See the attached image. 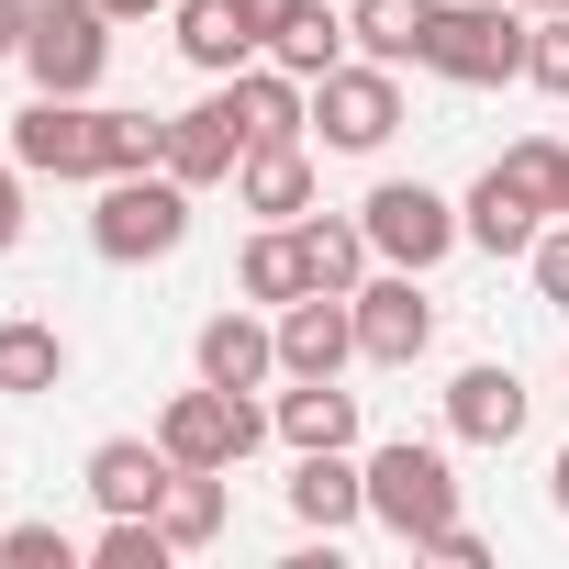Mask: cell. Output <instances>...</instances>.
I'll use <instances>...</instances> for the list:
<instances>
[{
  "mask_svg": "<svg viewBox=\"0 0 569 569\" xmlns=\"http://www.w3.org/2000/svg\"><path fill=\"white\" fill-rule=\"evenodd\" d=\"M525 34H536L525 0H436L425 68L458 79V90H502V79H525Z\"/></svg>",
  "mask_w": 569,
  "mask_h": 569,
  "instance_id": "1",
  "label": "cell"
},
{
  "mask_svg": "<svg viewBox=\"0 0 569 569\" xmlns=\"http://www.w3.org/2000/svg\"><path fill=\"white\" fill-rule=\"evenodd\" d=\"M90 246H101L112 268H146V257H179V246H190V179H168V168H123V179H101V212H90Z\"/></svg>",
  "mask_w": 569,
  "mask_h": 569,
  "instance_id": "2",
  "label": "cell"
},
{
  "mask_svg": "<svg viewBox=\"0 0 569 569\" xmlns=\"http://www.w3.org/2000/svg\"><path fill=\"white\" fill-rule=\"evenodd\" d=\"M23 68H34V90L90 101L101 68H112V12H101V0H34V23H23Z\"/></svg>",
  "mask_w": 569,
  "mask_h": 569,
  "instance_id": "3",
  "label": "cell"
},
{
  "mask_svg": "<svg viewBox=\"0 0 569 569\" xmlns=\"http://www.w3.org/2000/svg\"><path fill=\"white\" fill-rule=\"evenodd\" d=\"M369 513L402 536V547H425V536H447L458 525V469H447V447H380L369 458Z\"/></svg>",
  "mask_w": 569,
  "mask_h": 569,
  "instance_id": "4",
  "label": "cell"
},
{
  "mask_svg": "<svg viewBox=\"0 0 569 569\" xmlns=\"http://www.w3.org/2000/svg\"><path fill=\"white\" fill-rule=\"evenodd\" d=\"M313 134L336 146V157H380L391 134H402V68H325L313 79Z\"/></svg>",
  "mask_w": 569,
  "mask_h": 569,
  "instance_id": "5",
  "label": "cell"
},
{
  "mask_svg": "<svg viewBox=\"0 0 569 569\" xmlns=\"http://www.w3.org/2000/svg\"><path fill=\"white\" fill-rule=\"evenodd\" d=\"M358 223H369V246H380L391 268H413V279L469 234V223H458V201H447V190H425V179H380V190L358 201Z\"/></svg>",
  "mask_w": 569,
  "mask_h": 569,
  "instance_id": "6",
  "label": "cell"
},
{
  "mask_svg": "<svg viewBox=\"0 0 569 569\" xmlns=\"http://www.w3.org/2000/svg\"><path fill=\"white\" fill-rule=\"evenodd\" d=\"M257 436H268V413H257L246 391H212V380H201V391H179V402L157 413V447H168L179 469H234Z\"/></svg>",
  "mask_w": 569,
  "mask_h": 569,
  "instance_id": "7",
  "label": "cell"
},
{
  "mask_svg": "<svg viewBox=\"0 0 569 569\" xmlns=\"http://www.w3.org/2000/svg\"><path fill=\"white\" fill-rule=\"evenodd\" d=\"M12 168H23V179H101V112L34 90V101L12 112Z\"/></svg>",
  "mask_w": 569,
  "mask_h": 569,
  "instance_id": "8",
  "label": "cell"
},
{
  "mask_svg": "<svg viewBox=\"0 0 569 569\" xmlns=\"http://www.w3.org/2000/svg\"><path fill=\"white\" fill-rule=\"evenodd\" d=\"M358 358L369 369H413L425 347H436V302L413 291V268H391V279H358Z\"/></svg>",
  "mask_w": 569,
  "mask_h": 569,
  "instance_id": "9",
  "label": "cell"
},
{
  "mask_svg": "<svg viewBox=\"0 0 569 569\" xmlns=\"http://www.w3.org/2000/svg\"><path fill=\"white\" fill-rule=\"evenodd\" d=\"M347 358H358V302H347V291L279 302V380H336Z\"/></svg>",
  "mask_w": 569,
  "mask_h": 569,
  "instance_id": "10",
  "label": "cell"
},
{
  "mask_svg": "<svg viewBox=\"0 0 569 569\" xmlns=\"http://www.w3.org/2000/svg\"><path fill=\"white\" fill-rule=\"evenodd\" d=\"M223 101H234V123H246V146H302V134H313V79H291V68H279V57H268V68L246 57V68L223 79Z\"/></svg>",
  "mask_w": 569,
  "mask_h": 569,
  "instance_id": "11",
  "label": "cell"
},
{
  "mask_svg": "<svg viewBox=\"0 0 569 569\" xmlns=\"http://www.w3.org/2000/svg\"><path fill=\"white\" fill-rule=\"evenodd\" d=\"M447 436H458V447H513V436H525V380H513L502 358L458 369V380H447Z\"/></svg>",
  "mask_w": 569,
  "mask_h": 569,
  "instance_id": "12",
  "label": "cell"
},
{
  "mask_svg": "<svg viewBox=\"0 0 569 569\" xmlns=\"http://www.w3.org/2000/svg\"><path fill=\"white\" fill-rule=\"evenodd\" d=\"M234 168H246V123H234V101H190V112H168V179L212 190V179H234Z\"/></svg>",
  "mask_w": 569,
  "mask_h": 569,
  "instance_id": "13",
  "label": "cell"
},
{
  "mask_svg": "<svg viewBox=\"0 0 569 569\" xmlns=\"http://www.w3.org/2000/svg\"><path fill=\"white\" fill-rule=\"evenodd\" d=\"M168 469H179V458H168L157 436H101L79 480H90V502H101V513H157V491H168Z\"/></svg>",
  "mask_w": 569,
  "mask_h": 569,
  "instance_id": "14",
  "label": "cell"
},
{
  "mask_svg": "<svg viewBox=\"0 0 569 569\" xmlns=\"http://www.w3.org/2000/svg\"><path fill=\"white\" fill-rule=\"evenodd\" d=\"M536 212H547V201H536V190H513L502 168H480V190L458 201V223H469V246H480V257H536V234H547Z\"/></svg>",
  "mask_w": 569,
  "mask_h": 569,
  "instance_id": "15",
  "label": "cell"
},
{
  "mask_svg": "<svg viewBox=\"0 0 569 569\" xmlns=\"http://www.w3.org/2000/svg\"><path fill=\"white\" fill-rule=\"evenodd\" d=\"M201 380H212V391H268V380H279V325L212 313V325H201Z\"/></svg>",
  "mask_w": 569,
  "mask_h": 569,
  "instance_id": "16",
  "label": "cell"
},
{
  "mask_svg": "<svg viewBox=\"0 0 569 569\" xmlns=\"http://www.w3.org/2000/svg\"><path fill=\"white\" fill-rule=\"evenodd\" d=\"M291 513H302L313 536H347V525L369 513V469H347V447H302V469H291Z\"/></svg>",
  "mask_w": 569,
  "mask_h": 569,
  "instance_id": "17",
  "label": "cell"
},
{
  "mask_svg": "<svg viewBox=\"0 0 569 569\" xmlns=\"http://www.w3.org/2000/svg\"><path fill=\"white\" fill-rule=\"evenodd\" d=\"M179 57L201 68V79H234L246 57H257V23H246V0H179Z\"/></svg>",
  "mask_w": 569,
  "mask_h": 569,
  "instance_id": "18",
  "label": "cell"
},
{
  "mask_svg": "<svg viewBox=\"0 0 569 569\" xmlns=\"http://www.w3.org/2000/svg\"><path fill=\"white\" fill-rule=\"evenodd\" d=\"M234 201L268 212V223H302V212H313V157H302V146H246Z\"/></svg>",
  "mask_w": 569,
  "mask_h": 569,
  "instance_id": "19",
  "label": "cell"
},
{
  "mask_svg": "<svg viewBox=\"0 0 569 569\" xmlns=\"http://www.w3.org/2000/svg\"><path fill=\"white\" fill-rule=\"evenodd\" d=\"M268 425L291 436V447H358V391H336V380H291Z\"/></svg>",
  "mask_w": 569,
  "mask_h": 569,
  "instance_id": "20",
  "label": "cell"
},
{
  "mask_svg": "<svg viewBox=\"0 0 569 569\" xmlns=\"http://www.w3.org/2000/svg\"><path fill=\"white\" fill-rule=\"evenodd\" d=\"M347 34L380 57V68H425V34H436V0H358Z\"/></svg>",
  "mask_w": 569,
  "mask_h": 569,
  "instance_id": "21",
  "label": "cell"
},
{
  "mask_svg": "<svg viewBox=\"0 0 569 569\" xmlns=\"http://www.w3.org/2000/svg\"><path fill=\"white\" fill-rule=\"evenodd\" d=\"M57 380H68V336H57V325H34V313L0 325V391H12V402H46Z\"/></svg>",
  "mask_w": 569,
  "mask_h": 569,
  "instance_id": "22",
  "label": "cell"
},
{
  "mask_svg": "<svg viewBox=\"0 0 569 569\" xmlns=\"http://www.w3.org/2000/svg\"><path fill=\"white\" fill-rule=\"evenodd\" d=\"M291 234H302L313 291H358V279H369V257H380V246H369V223H336V212H302Z\"/></svg>",
  "mask_w": 569,
  "mask_h": 569,
  "instance_id": "23",
  "label": "cell"
},
{
  "mask_svg": "<svg viewBox=\"0 0 569 569\" xmlns=\"http://www.w3.org/2000/svg\"><path fill=\"white\" fill-rule=\"evenodd\" d=\"M157 525H168V547H212L223 536V469H168Z\"/></svg>",
  "mask_w": 569,
  "mask_h": 569,
  "instance_id": "24",
  "label": "cell"
},
{
  "mask_svg": "<svg viewBox=\"0 0 569 569\" xmlns=\"http://www.w3.org/2000/svg\"><path fill=\"white\" fill-rule=\"evenodd\" d=\"M234 279H246V302H302V291H313V268H302V234H291V223L246 234V268H234Z\"/></svg>",
  "mask_w": 569,
  "mask_h": 569,
  "instance_id": "25",
  "label": "cell"
},
{
  "mask_svg": "<svg viewBox=\"0 0 569 569\" xmlns=\"http://www.w3.org/2000/svg\"><path fill=\"white\" fill-rule=\"evenodd\" d=\"M347 46H358V34H347L336 12H313V0H302V12L279 23V34H268V57L291 68V79H325V68H347Z\"/></svg>",
  "mask_w": 569,
  "mask_h": 569,
  "instance_id": "26",
  "label": "cell"
},
{
  "mask_svg": "<svg viewBox=\"0 0 569 569\" xmlns=\"http://www.w3.org/2000/svg\"><path fill=\"white\" fill-rule=\"evenodd\" d=\"M168 168V112H101V179Z\"/></svg>",
  "mask_w": 569,
  "mask_h": 569,
  "instance_id": "27",
  "label": "cell"
},
{
  "mask_svg": "<svg viewBox=\"0 0 569 569\" xmlns=\"http://www.w3.org/2000/svg\"><path fill=\"white\" fill-rule=\"evenodd\" d=\"M90 558H101V569H168L179 547H168V525H157V513H112Z\"/></svg>",
  "mask_w": 569,
  "mask_h": 569,
  "instance_id": "28",
  "label": "cell"
},
{
  "mask_svg": "<svg viewBox=\"0 0 569 569\" xmlns=\"http://www.w3.org/2000/svg\"><path fill=\"white\" fill-rule=\"evenodd\" d=\"M502 179H513V190H536V201L558 212V190H569V146H558V134H525V146L502 157Z\"/></svg>",
  "mask_w": 569,
  "mask_h": 569,
  "instance_id": "29",
  "label": "cell"
},
{
  "mask_svg": "<svg viewBox=\"0 0 569 569\" xmlns=\"http://www.w3.org/2000/svg\"><path fill=\"white\" fill-rule=\"evenodd\" d=\"M525 79L569 101V12H536V34H525Z\"/></svg>",
  "mask_w": 569,
  "mask_h": 569,
  "instance_id": "30",
  "label": "cell"
},
{
  "mask_svg": "<svg viewBox=\"0 0 569 569\" xmlns=\"http://www.w3.org/2000/svg\"><path fill=\"white\" fill-rule=\"evenodd\" d=\"M0 558H12V569H68L79 547H68L57 525H12V536H0Z\"/></svg>",
  "mask_w": 569,
  "mask_h": 569,
  "instance_id": "31",
  "label": "cell"
},
{
  "mask_svg": "<svg viewBox=\"0 0 569 569\" xmlns=\"http://www.w3.org/2000/svg\"><path fill=\"white\" fill-rule=\"evenodd\" d=\"M536 291L569 313V223H558V234H536Z\"/></svg>",
  "mask_w": 569,
  "mask_h": 569,
  "instance_id": "32",
  "label": "cell"
},
{
  "mask_svg": "<svg viewBox=\"0 0 569 569\" xmlns=\"http://www.w3.org/2000/svg\"><path fill=\"white\" fill-rule=\"evenodd\" d=\"M425 558H447V569H480V558H491V547H480V536H469V525H447V536H425Z\"/></svg>",
  "mask_w": 569,
  "mask_h": 569,
  "instance_id": "33",
  "label": "cell"
},
{
  "mask_svg": "<svg viewBox=\"0 0 569 569\" xmlns=\"http://www.w3.org/2000/svg\"><path fill=\"white\" fill-rule=\"evenodd\" d=\"M23 246V168H0V257Z\"/></svg>",
  "mask_w": 569,
  "mask_h": 569,
  "instance_id": "34",
  "label": "cell"
},
{
  "mask_svg": "<svg viewBox=\"0 0 569 569\" xmlns=\"http://www.w3.org/2000/svg\"><path fill=\"white\" fill-rule=\"evenodd\" d=\"M291 12H302V0H246V23H257V57H268V34L291 23Z\"/></svg>",
  "mask_w": 569,
  "mask_h": 569,
  "instance_id": "35",
  "label": "cell"
},
{
  "mask_svg": "<svg viewBox=\"0 0 569 569\" xmlns=\"http://www.w3.org/2000/svg\"><path fill=\"white\" fill-rule=\"evenodd\" d=\"M23 23H34V0H0V57H23Z\"/></svg>",
  "mask_w": 569,
  "mask_h": 569,
  "instance_id": "36",
  "label": "cell"
},
{
  "mask_svg": "<svg viewBox=\"0 0 569 569\" xmlns=\"http://www.w3.org/2000/svg\"><path fill=\"white\" fill-rule=\"evenodd\" d=\"M101 12H112V23H146V12H168V0H101Z\"/></svg>",
  "mask_w": 569,
  "mask_h": 569,
  "instance_id": "37",
  "label": "cell"
},
{
  "mask_svg": "<svg viewBox=\"0 0 569 569\" xmlns=\"http://www.w3.org/2000/svg\"><path fill=\"white\" fill-rule=\"evenodd\" d=\"M547 491H558V513H569V458H558V469H547Z\"/></svg>",
  "mask_w": 569,
  "mask_h": 569,
  "instance_id": "38",
  "label": "cell"
},
{
  "mask_svg": "<svg viewBox=\"0 0 569 569\" xmlns=\"http://www.w3.org/2000/svg\"><path fill=\"white\" fill-rule=\"evenodd\" d=\"M525 12H558V0H525Z\"/></svg>",
  "mask_w": 569,
  "mask_h": 569,
  "instance_id": "39",
  "label": "cell"
},
{
  "mask_svg": "<svg viewBox=\"0 0 569 569\" xmlns=\"http://www.w3.org/2000/svg\"><path fill=\"white\" fill-rule=\"evenodd\" d=\"M558 212H569V190H558Z\"/></svg>",
  "mask_w": 569,
  "mask_h": 569,
  "instance_id": "40",
  "label": "cell"
},
{
  "mask_svg": "<svg viewBox=\"0 0 569 569\" xmlns=\"http://www.w3.org/2000/svg\"><path fill=\"white\" fill-rule=\"evenodd\" d=\"M558 12H569V0H558Z\"/></svg>",
  "mask_w": 569,
  "mask_h": 569,
  "instance_id": "41",
  "label": "cell"
}]
</instances>
